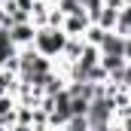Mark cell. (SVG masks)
Instances as JSON below:
<instances>
[{"instance_id": "cell-1", "label": "cell", "mask_w": 131, "mask_h": 131, "mask_svg": "<svg viewBox=\"0 0 131 131\" xmlns=\"http://www.w3.org/2000/svg\"><path fill=\"white\" fill-rule=\"evenodd\" d=\"M67 46V34L61 28H37V37H34V49L43 55V58H52V61H61Z\"/></svg>"}, {"instance_id": "cell-2", "label": "cell", "mask_w": 131, "mask_h": 131, "mask_svg": "<svg viewBox=\"0 0 131 131\" xmlns=\"http://www.w3.org/2000/svg\"><path fill=\"white\" fill-rule=\"evenodd\" d=\"M89 125L92 128H104V125H113L116 122V101L107 95V89L101 85V92L92 98V104H89Z\"/></svg>"}, {"instance_id": "cell-3", "label": "cell", "mask_w": 131, "mask_h": 131, "mask_svg": "<svg viewBox=\"0 0 131 131\" xmlns=\"http://www.w3.org/2000/svg\"><path fill=\"white\" fill-rule=\"evenodd\" d=\"M125 46H128V37H122V34L116 31H107V37H104V43H101V55H113V58H125ZM128 61V58H125Z\"/></svg>"}, {"instance_id": "cell-4", "label": "cell", "mask_w": 131, "mask_h": 131, "mask_svg": "<svg viewBox=\"0 0 131 131\" xmlns=\"http://www.w3.org/2000/svg\"><path fill=\"white\" fill-rule=\"evenodd\" d=\"M9 37L18 49H31L34 46V37H37V25L34 21H25V25H12L9 28Z\"/></svg>"}, {"instance_id": "cell-5", "label": "cell", "mask_w": 131, "mask_h": 131, "mask_svg": "<svg viewBox=\"0 0 131 131\" xmlns=\"http://www.w3.org/2000/svg\"><path fill=\"white\" fill-rule=\"evenodd\" d=\"M92 28V18H89V12H82V15H67L64 25H61V31L67 37H82L85 40V31Z\"/></svg>"}, {"instance_id": "cell-6", "label": "cell", "mask_w": 131, "mask_h": 131, "mask_svg": "<svg viewBox=\"0 0 131 131\" xmlns=\"http://www.w3.org/2000/svg\"><path fill=\"white\" fill-rule=\"evenodd\" d=\"M82 49H85V40H82V37H67V46H64V55H61V61L73 64V61L82 55Z\"/></svg>"}, {"instance_id": "cell-7", "label": "cell", "mask_w": 131, "mask_h": 131, "mask_svg": "<svg viewBox=\"0 0 131 131\" xmlns=\"http://www.w3.org/2000/svg\"><path fill=\"white\" fill-rule=\"evenodd\" d=\"M95 25H98V28H104V31H116V25H119V9L104 6V9H101V15L95 18Z\"/></svg>"}, {"instance_id": "cell-8", "label": "cell", "mask_w": 131, "mask_h": 131, "mask_svg": "<svg viewBox=\"0 0 131 131\" xmlns=\"http://www.w3.org/2000/svg\"><path fill=\"white\" fill-rule=\"evenodd\" d=\"M18 92V76L9 67H0V95H15Z\"/></svg>"}, {"instance_id": "cell-9", "label": "cell", "mask_w": 131, "mask_h": 131, "mask_svg": "<svg viewBox=\"0 0 131 131\" xmlns=\"http://www.w3.org/2000/svg\"><path fill=\"white\" fill-rule=\"evenodd\" d=\"M116 34L131 37V3H125V6L119 9V25H116Z\"/></svg>"}, {"instance_id": "cell-10", "label": "cell", "mask_w": 131, "mask_h": 131, "mask_svg": "<svg viewBox=\"0 0 131 131\" xmlns=\"http://www.w3.org/2000/svg\"><path fill=\"white\" fill-rule=\"evenodd\" d=\"M58 12H61V15H82V12H85V3H82V0H61V3H58Z\"/></svg>"}, {"instance_id": "cell-11", "label": "cell", "mask_w": 131, "mask_h": 131, "mask_svg": "<svg viewBox=\"0 0 131 131\" xmlns=\"http://www.w3.org/2000/svg\"><path fill=\"white\" fill-rule=\"evenodd\" d=\"M104 37H107V31L98 28V25H92V28L85 31V43H89V46H101V43H104Z\"/></svg>"}, {"instance_id": "cell-12", "label": "cell", "mask_w": 131, "mask_h": 131, "mask_svg": "<svg viewBox=\"0 0 131 131\" xmlns=\"http://www.w3.org/2000/svg\"><path fill=\"white\" fill-rule=\"evenodd\" d=\"M125 89H131V64L125 67Z\"/></svg>"}, {"instance_id": "cell-13", "label": "cell", "mask_w": 131, "mask_h": 131, "mask_svg": "<svg viewBox=\"0 0 131 131\" xmlns=\"http://www.w3.org/2000/svg\"><path fill=\"white\" fill-rule=\"evenodd\" d=\"M52 3H55V6H58V3H61V0H52Z\"/></svg>"}]
</instances>
